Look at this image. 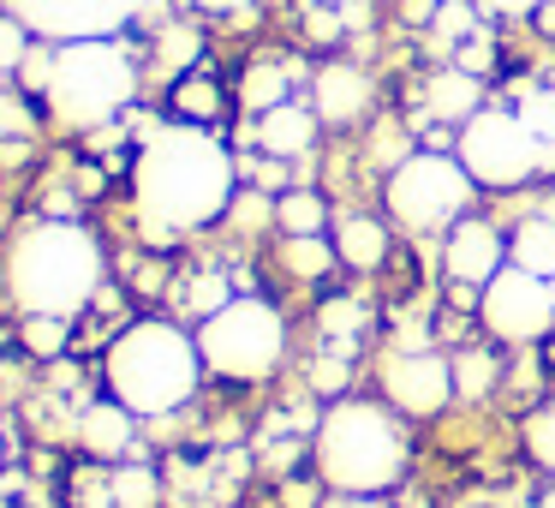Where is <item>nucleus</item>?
Listing matches in <instances>:
<instances>
[{"label":"nucleus","mask_w":555,"mask_h":508,"mask_svg":"<svg viewBox=\"0 0 555 508\" xmlns=\"http://www.w3.org/2000/svg\"><path fill=\"white\" fill-rule=\"evenodd\" d=\"M495 383V359L483 347H472V353H454V389L460 395H483V389Z\"/></svg>","instance_id":"c85d7f7f"},{"label":"nucleus","mask_w":555,"mask_h":508,"mask_svg":"<svg viewBox=\"0 0 555 508\" xmlns=\"http://www.w3.org/2000/svg\"><path fill=\"white\" fill-rule=\"evenodd\" d=\"M197 353L209 377L228 383H269L287 359V317L257 293H233L221 312L197 323Z\"/></svg>","instance_id":"423d86ee"},{"label":"nucleus","mask_w":555,"mask_h":508,"mask_svg":"<svg viewBox=\"0 0 555 508\" xmlns=\"http://www.w3.org/2000/svg\"><path fill=\"white\" fill-rule=\"evenodd\" d=\"M317 138H323V120H317V109L305 97H293V102H281V109H269V114L251 120V144L263 150V156H275V162L311 156Z\"/></svg>","instance_id":"4468645a"},{"label":"nucleus","mask_w":555,"mask_h":508,"mask_svg":"<svg viewBox=\"0 0 555 508\" xmlns=\"http://www.w3.org/2000/svg\"><path fill=\"white\" fill-rule=\"evenodd\" d=\"M478 180L466 174V162L454 150H412L406 162H395L383 180L388 221H400L406 233H448L454 221L472 216Z\"/></svg>","instance_id":"0eeeda50"},{"label":"nucleus","mask_w":555,"mask_h":508,"mask_svg":"<svg viewBox=\"0 0 555 508\" xmlns=\"http://www.w3.org/2000/svg\"><path fill=\"white\" fill-rule=\"evenodd\" d=\"M340 7H347V0H340Z\"/></svg>","instance_id":"4c0bfd02"},{"label":"nucleus","mask_w":555,"mask_h":508,"mask_svg":"<svg viewBox=\"0 0 555 508\" xmlns=\"http://www.w3.org/2000/svg\"><path fill=\"white\" fill-rule=\"evenodd\" d=\"M144 66H138L126 37H85V42H54L49 85H42V114L66 138H96L102 126H120L138 109Z\"/></svg>","instance_id":"7ed1b4c3"},{"label":"nucleus","mask_w":555,"mask_h":508,"mask_svg":"<svg viewBox=\"0 0 555 508\" xmlns=\"http://www.w3.org/2000/svg\"><path fill=\"white\" fill-rule=\"evenodd\" d=\"M454 156L466 162V174L490 192H514V186L538 180L543 168H555V144H543L526 120H519L514 102H483L454 138Z\"/></svg>","instance_id":"6e6552de"},{"label":"nucleus","mask_w":555,"mask_h":508,"mask_svg":"<svg viewBox=\"0 0 555 508\" xmlns=\"http://www.w3.org/2000/svg\"><path fill=\"white\" fill-rule=\"evenodd\" d=\"M0 460H7V431H0Z\"/></svg>","instance_id":"f704fd0d"},{"label":"nucleus","mask_w":555,"mask_h":508,"mask_svg":"<svg viewBox=\"0 0 555 508\" xmlns=\"http://www.w3.org/2000/svg\"><path fill=\"white\" fill-rule=\"evenodd\" d=\"M168 109H173V120L216 126L221 114H228V90L216 85V73H209V66H197V73H185L180 85H168Z\"/></svg>","instance_id":"a211bd4d"},{"label":"nucleus","mask_w":555,"mask_h":508,"mask_svg":"<svg viewBox=\"0 0 555 508\" xmlns=\"http://www.w3.org/2000/svg\"><path fill=\"white\" fill-rule=\"evenodd\" d=\"M543 508H555V491H550V503H543Z\"/></svg>","instance_id":"c9c22d12"},{"label":"nucleus","mask_w":555,"mask_h":508,"mask_svg":"<svg viewBox=\"0 0 555 508\" xmlns=\"http://www.w3.org/2000/svg\"><path fill=\"white\" fill-rule=\"evenodd\" d=\"M317 323H323V341L328 353H359V335H364V305L359 300H328L323 312H317Z\"/></svg>","instance_id":"5701e85b"},{"label":"nucleus","mask_w":555,"mask_h":508,"mask_svg":"<svg viewBox=\"0 0 555 508\" xmlns=\"http://www.w3.org/2000/svg\"><path fill=\"white\" fill-rule=\"evenodd\" d=\"M102 377H108V395L120 401L138 419H162V412H180L185 401L204 383V353L197 335H185L168 317H138L102 353Z\"/></svg>","instance_id":"39448f33"},{"label":"nucleus","mask_w":555,"mask_h":508,"mask_svg":"<svg viewBox=\"0 0 555 508\" xmlns=\"http://www.w3.org/2000/svg\"><path fill=\"white\" fill-rule=\"evenodd\" d=\"M114 508H156L162 503V479L150 467H114Z\"/></svg>","instance_id":"b1692460"},{"label":"nucleus","mask_w":555,"mask_h":508,"mask_svg":"<svg viewBox=\"0 0 555 508\" xmlns=\"http://www.w3.org/2000/svg\"><path fill=\"white\" fill-rule=\"evenodd\" d=\"M293 85H299V61H293V54H257L240 73V109L257 120V114L293 102Z\"/></svg>","instance_id":"dca6fc26"},{"label":"nucleus","mask_w":555,"mask_h":508,"mask_svg":"<svg viewBox=\"0 0 555 508\" xmlns=\"http://www.w3.org/2000/svg\"><path fill=\"white\" fill-rule=\"evenodd\" d=\"M240 198V162L216 138V126L162 120L138 126L132 150V216L144 245H173L185 233L221 221Z\"/></svg>","instance_id":"f257e3e1"},{"label":"nucleus","mask_w":555,"mask_h":508,"mask_svg":"<svg viewBox=\"0 0 555 508\" xmlns=\"http://www.w3.org/2000/svg\"><path fill=\"white\" fill-rule=\"evenodd\" d=\"M526 443H531V455H538V460H550V467H555V407H543L538 419L526 424Z\"/></svg>","instance_id":"7c9ffc66"},{"label":"nucleus","mask_w":555,"mask_h":508,"mask_svg":"<svg viewBox=\"0 0 555 508\" xmlns=\"http://www.w3.org/2000/svg\"><path fill=\"white\" fill-rule=\"evenodd\" d=\"M275 228L281 233H323L328 228V198L317 186H287L275 198Z\"/></svg>","instance_id":"4be33fe9"},{"label":"nucleus","mask_w":555,"mask_h":508,"mask_svg":"<svg viewBox=\"0 0 555 508\" xmlns=\"http://www.w3.org/2000/svg\"><path fill=\"white\" fill-rule=\"evenodd\" d=\"M335 264H340V252L328 233H281V269L293 281H323Z\"/></svg>","instance_id":"412c9836"},{"label":"nucleus","mask_w":555,"mask_h":508,"mask_svg":"<svg viewBox=\"0 0 555 508\" xmlns=\"http://www.w3.org/2000/svg\"><path fill=\"white\" fill-rule=\"evenodd\" d=\"M483 13L519 25V18H538V13H543V0H483Z\"/></svg>","instance_id":"2f4dec72"},{"label":"nucleus","mask_w":555,"mask_h":508,"mask_svg":"<svg viewBox=\"0 0 555 508\" xmlns=\"http://www.w3.org/2000/svg\"><path fill=\"white\" fill-rule=\"evenodd\" d=\"M328 508H383V496H340V503H328Z\"/></svg>","instance_id":"72a5a7b5"},{"label":"nucleus","mask_w":555,"mask_h":508,"mask_svg":"<svg viewBox=\"0 0 555 508\" xmlns=\"http://www.w3.org/2000/svg\"><path fill=\"white\" fill-rule=\"evenodd\" d=\"M335 252H340V264H352V269H383L388 264V228L383 221H371V216H340L335 221Z\"/></svg>","instance_id":"6ab92c4d"},{"label":"nucleus","mask_w":555,"mask_h":508,"mask_svg":"<svg viewBox=\"0 0 555 508\" xmlns=\"http://www.w3.org/2000/svg\"><path fill=\"white\" fill-rule=\"evenodd\" d=\"M514 109H519V120H526L543 144H555V85H526L514 97Z\"/></svg>","instance_id":"bb28decb"},{"label":"nucleus","mask_w":555,"mask_h":508,"mask_svg":"<svg viewBox=\"0 0 555 508\" xmlns=\"http://www.w3.org/2000/svg\"><path fill=\"white\" fill-rule=\"evenodd\" d=\"M18 335H25V347L37 353V359H61V353L73 347V323H66V317H25Z\"/></svg>","instance_id":"393cba45"},{"label":"nucleus","mask_w":555,"mask_h":508,"mask_svg":"<svg viewBox=\"0 0 555 508\" xmlns=\"http://www.w3.org/2000/svg\"><path fill=\"white\" fill-rule=\"evenodd\" d=\"M478 317L495 341L507 347H526V341H543L555 323V288L531 269L507 264L490 288H478Z\"/></svg>","instance_id":"9d476101"},{"label":"nucleus","mask_w":555,"mask_h":508,"mask_svg":"<svg viewBox=\"0 0 555 508\" xmlns=\"http://www.w3.org/2000/svg\"><path fill=\"white\" fill-rule=\"evenodd\" d=\"M37 97H25V90H0V144H13V138H30V126H37V109H30Z\"/></svg>","instance_id":"cd10ccee"},{"label":"nucleus","mask_w":555,"mask_h":508,"mask_svg":"<svg viewBox=\"0 0 555 508\" xmlns=\"http://www.w3.org/2000/svg\"><path fill=\"white\" fill-rule=\"evenodd\" d=\"M311 109L328 132H352V126L371 120V109H376V78L352 61H323L311 73Z\"/></svg>","instance_id":"ddd939ff"},{"label":"nucleus","mask_w":555,"mask_h":508,"mask_svg":"<svg viewBox=\"0 0 555 508\" xmlns=\"http://www.w3.org/2000/svg\"><path fill=\"white\" fill-rule=\"evenodd\" d=\"M483 109V78L466 73V66H436L430 78H424V114L430 120H448V126H466L472 114Z\"/></svg>","instance_id":"2eb2a0df"},{"label":"nucleus","mask_w":555,"mask_h":508,"mask_svg":"<svg viewBox=\"0 0 555 508\" xmlns=\"http://www.w3.org/2000/svg\"><path fill=\"white\" fill-rule=\"evenodd\" d=\"M132 419L138 412H126L120 401H90L85 412H78V443H85V455L96 460H120L126 448H132Z\"/></svg>","instance_id":"f3484780"},{"label":"nucleus","mask_w":555,"mask_h":508,"mask_svg":"<svg viewBox=\"0 0 555 508\" xmlns=\"http://www.w3.org/2000/svg\"><path fill=\"white\" fill-rule=\"evenodd\" d=\"M454 359L430 347H406V353H388L383 359V401L406 419H436V412L454 401Z\"/></svg>","instance_id":"9b49d317"},{"label":"nucleus","mask_w":555,"mask_h":508,"mask_svg":"<svg viewBox=\"0 0 555 508\" xmlns=\"http://www.w3.org/2000/svg\"><path fill=\"white\" fill-rule=\"evenodd\" d=\"M37 42H42V37L25 25V18L0 7V73H18V66L30 61V49H37Z\"/></svg>","instance_id":"a878e982"},{"label":"nucleus","mask_w":555,"mask_h":508,"mask_svg":"<svg viewBox=\"0 0 555 508\" xmlns=\"http://www.w3.org/2000/svg\"><path fill=\"white\" fill-rule=\"evenodd\" d=\"M180 7H192L204 18H233V13H251L257 0H180Z\"/></svg>","instance_id":"473e14b6"},{"label":"nucleus","mask_w":555,"mask_h":508,"mask_svg":"<svg viewBox=\"0 0 555 508\" xmlns=\"http://www.w3.org/2000/svg\"><path fill=\"white\" fill-rule=\"evenodd\" d=\"M406 412L383 407V401H364V395H340L335 407L323 412L317 424V472L335 496H388L400 479H406Z\"/></svg>","instance_id":"20e7f679"},{"label":"nucleus","mask_w":555,"mask_h":508,"mask_svg":"<svg viewBox=\"0 0 555 508\" xmlns=\"http://www.w3.org/2000/svg\"><path fill=\"white\" fill-rule=\"evenodd\" d=\"M7 300L18 305V317H66L90 312V300L102 293L108 276V252L102 240L73 216H37L7 240Z\"/></svg>","instance_id":"f03ea898"},{"label":"nucleus","mask_w":555,"mask_h":508,"mask_svg":"<svg viewBox=\"0 0 555 508\" xmlns=\"http://www.w3.org/2000/svg\"><path fill=\"white\" fill-rule=\"evenodd\" d=\"M0 78H7V73H0ZM0 90H7V85H0Z\"/></svg>","instance_id":"e433bc0d"},{"label":"nucleus","mask_w":555,"mask_h":508,"mask_svg":"<svg viewBox=\"0 0 555 508\" xmlns=\"http://www.w3.org/2000/svg\"><path fill=\"white\" fill-rule=\"evenodd\" d=\"M311 383L323 389V395H340V389L352 383V365H347V353H335V359H317V365H311Z\"/></svg>","instance_id":"c756f323"},{"label":"nucleus","mask_w":555,"mask_h":508,"mask_svg":"<svg viewBox=\"0 0 555 508\" xmlns=\"http://www.w3.org/2000/svg\"><path fill=\"white\" fill-rule=\"evenodd\" d=\"M507 264L531 269V276L555 281V221L550 216H531L507 233Z\"/></svg>","instance_id":"aec40b11"},{"label":"nucleus","mask_w":555,"mask_h":508,"mask_svg":"<svg viewBox=\"0 0 555 508\" xmlns=\"http://www.w3.org/2000/svg\"><path fill=\"white\" fill-rule=\"evenodd\" d=\"M18 13L42 42H85V37H120L132 25H150L173 0H0Z\"/></svg>","instance_id":"1a4fd4ad"},{"label":"nucleus","mask_w":555,"mask_h":508,"mask_svg":"<svg viewBox=\"0 0 555 508\" xmlns=\"http://www.w3.org/2000/svg\"><path fill=\"white\" fill-rule=\"evenodd\" d=\"M442 269L460 288H490L507 269V233L483 216H466L442 233Z\"/></svg>","instance_id":"f8f14e48"}]
</instances>
